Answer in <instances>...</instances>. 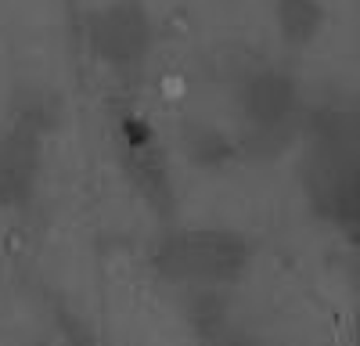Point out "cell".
<instances>
[{
    "label": "cell",
    "instance_id": "obj_3",
    "mask_svg": "<svg viewBox=\"0 0 360 346\" xmlns=\"http://www.w3.org/2000/svg\"><path fill=\"white\" fill-rule=\"evenodd\" d=\"M307 173L317 184V206L349 238H360V120H342L332 127V137L317 141Z\"/></svg>",
    "mask_w": 360,
    "mask_h": 346
},
{
    "label": "cell",
    "instance_id": "obj_4",
    "mask_svg": "<svg viewBox=\"0 0 360 346\" xmlns=\"http://www.w3.org/2000/svg\"><path fill=\"white\" fill-rule=\"evenodd\" d=\"M86 44L101 65L115 72H134L155 47L152 15L141 0H108L98 11H90Z\"/></svg>",
    "mask_w": 360,
    "mask_h": 346
},
{
    "label": "cell",
    "instance_id": "obj_5",
    "mask_svg": "<svg viewBox=\"0 0 360 346\" xmlns=\"http://www.w3.org/2000/svg\"><path fill=\"white\" fill-rule=\"evenodd\" d=\"M40 169V134L11 127L0 134V206H18L33 195Z\"/></svg>",
    "mask_w": 360,
    "mask_h": 346
},
{
    "label": "cell",
    "instance_id": "obj_6",
    "mask_svg": "<svg viewBox=\"0 0 360 346\" xmlns=\"http://www.w3.org/2000/svg\"><path fill=\"white\" fill-rule=\"evenodd\" d=\"M119 144H123V152H127V177H130V184L148 198V206H159L162 213H169L173 188H169V173H166L162 152L155 148V137L148 134L144 127L130 123L123 134H119Z\"/></svg>",
    "mask_w": 360,
    "mask_h": 346
},
{
    "label": "cell",
    "instance_id": "obj_9",
    "mask_svg": "<svg viewBox=\"0 0 360 346\" xmlns=\"http://www.w3.org/2000/svg\"><path fill=\"white\" fill-rule=\"evenodd\" d=\"M15 123L44 137L58 123V98L51 91H44V86H25L15 101Z\"/></svg>",
    "mask_w": 360,
    "mask_h": 346
},
{
    "label": "cell",
    "instance_id": "obj_2",
    "mask_svg": "<svg viewBox=\"0 0 360 346\" xmlns=\"http://www.w3.org/2000/svg\"><path fill=\"white\" fill-rule=\"evenodd\" d=\"M238 112H242L245 144L259 155L285 152L303 115V94L299 79L285 69H259L238 86Z\"/></svg>",
    "mask_w": 360,
    "mask_h": 346
},
{
    "label": "cell",
    "instance_id": "obj_8",
    "mask_svg": "<svg viewBox=\"0 0 360 346\" xmlns=\"http://www.w3.org/2000/svg\"><path fill=\"white\" fill-rule=\"evenodd\" d=\"M180 148H184L188 162L198 169H220L234 159V141L209 123H184V130H180Z\"/></svg>",
    "mask_w": 360,
    "mask_h": 346
},
{
    "label": "cell",
    "instance_id": "obj_7",
    "mask_svg": "<svg viewBox=\"0 0 360 346\" xmlns=\"http://www.w3.org/2000/svg\"><path fill=\"white\" fill-rule=\"evenodd\" d=\"M274 29L285 47H310L328 25V8L324 0H274L270 4Z\"/></svg>",
    "mask_w": 360,
    "mask_h": 346
},
{
    "label": "cell",
    "instance_id": "obj_1",
    "mask_svg": "<svg viewBox=\"0 0 360 346\" xmlns=\"http://www.w3.org/2000/svg\"><path fill=\"white\" fill-rule=\"evenodd\" d=\"M249 264V242L227 227L169 231L155 245L159 274L184 288H231L245 278Z\"/></svg>",
    "mask_w": 360,
    "mask_h": 346
}]
</instances>
